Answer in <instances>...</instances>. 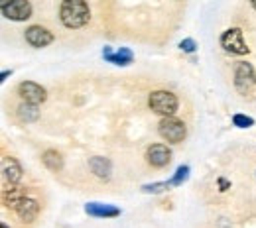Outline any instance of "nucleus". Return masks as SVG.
Returning <instances> with one entry per match:
<instances>
[{"label": "nucleus", "instance_id": "obj_1", "mask_svg": "<svg viewBox=\"0 0 256 228\" xmlns=\"http://www.w3.org/2000/svg\"><path fill=\"white\" fill-rule=\"evenodd\" d=\"M89 6L85 0H64L60 8V18L67 28H81L89 22Z\"/></svg>", "mask_w": 256, "mask_h": 228}, {"label": "nucleus", "instance_id": "obj_2", "mask_svg": "<svg viewBox=\"0 0 256 228\" xmlns=\"http://www.w3.org/2000/svg\"><path fill=\"white\" fill-rule=\"evenodd\" d=\"M150 108L162 116H172L178 110V98L168 91H156L150 95Z\"/></svg>", "mask_w": 256, "mask_h": 228}, {"label": "nucleus", "instance_id": "obj_3", "mask_svg": "<svg viewBox=\"0 0 256 228\" xmlns=\"http://www.w3.org/2000/svg\"><path fill=\"white\" fill-rule=\"evenodd\" d=\"M234 87L238 93L248 95L252 89H256V75L250 63H238L234 71Z\"/></svg>", "mask_w": 256, "mask_h": 228}, {"label": "nucleus", "instance_id": "obj_4", "mask_svg": "<svg viewBox=\"0 0 256 228\" xmlns=\"http://www.w3.org/2000/svg\"><path fill=\"white\" fill-rule=\"evenodd\" d=\"M160 136L164 140H168L170 144H180L186 138V126L182 120L166 116L160 122Z\"/></svg>", "mask_w": 256, "mask_h": 228}, {"label": "nucleus", "instance_id": "obj_5", "mask_svg": "<svg viewBox=\"0 0 256 228\" xmlns=\"http://www.w3.org/2000/svg\"><path fill=\"white\" fill-rule=\"evenodd\" d=\"M221 45H223L226 51L230 53H236V55H246L248 53V47L244 43V37H242V30L240 28H230L221 35Z\"/></svg>", "mask_w": 256, "mask_h": 228}, {"label": "nucleus", "instance_id": "obj_6", "mask_svg": "<svg viewBox=\"0 0 256 228\" xmlns=\"http://www.w3.org/2000/svg\"><path fill=\"white\" fill-rule=\"evenodd\" d=\"M2 14L8 20L24 22L32 16V4L28 0H10L6 6H2Z\"/></svg>", "mask_w": 256, "mask_h": 228}, {"label": "nucleus", "instance_id": "obj_7", "mask_svg": "<svg viewBox=\"0 0 256 228\" xmlns=\"http://www.w3.org/2000/svg\"><path fill=\"white\" fill-rule=\"evenodd\" d=\"M20 97L24 98L28 104H42L44 100H46V89L44 87H40L38 83H32V81H26V83H22L20 85Z\"/></svg>", "mask_w": 256, "mask_h": 228}, {"label": "nucleus", "instance_id": "obj_8", "mask_svg": "<svg viewBox=\"0 0 256 228\" xmlns=\"http://www.w3.org/2000/svg\"><path fill=\"white\" fill-rule=\"evenodd\" d=\"M26 41L32 47H46V45H50L54 41V35L46 28H42V26H32V28L26 30Z\"/></svg>", "mask_w": 256, "mask_h": 228}, {"label": "nucleus", "instance_id": "obj_9", "mask_svg": "<svg viewBox=\"0 0 256 228\" xmlns=\"http://www.w3.org/2000/svg\"><path fill=\"white\" fill-rule=\"evenodd\" d=\"M146 158H148V163H150V165H154V167H164V165H168L170 160H172V152H170L166 146H162V144H154V146L148 148Z\"/></svg>", "mask_w": 256, "mask_h": 228}, {"label": "nucleus", "instance_id": "obj_10", "mask_svg": "<svg viewBox=\"0 0 256 228\" xmlns=\"http://www.w3.org/2000/svg\"><path fill=\"white\" fill-rule=\"evenodd\" d=\"M102 57L108 63H114V65H130L132 59H134V53L128 47H120L118 51H112L110 47H104L102 49Z\"/></svg>", "mask_w": 256, "mask_h": 228}, {"label": "nucleus", "instance_id": "obj_11", "mask_svg": "<svg viewBox=\"0 0 256 228\" xmlns=\"http://www.w3.org/2000/svg\"><path fill=\"white\" fill-rule=\"evenodd\" d=\"M85 213L91 217H98V219H112L120 215V209L112 207V205H100V203H89L85 207Z\"/></svg>", "mask_w": 256, "mask_h": 228}, {"label": "nucleus", "instance_id": "obj_12", "mask_svg": "<svg viewBox=\"0 0 256 228\" xmlns=\"http://www.w3.org/2000/svg\"><path fill=\"white\" fill-rule=\"evenodd\" d=\"M16 213H18V217H20L22 221L32 223L34 219L38 217V213H40V205H38V201H32V199L26 197V199L16 207Z\"/></svg>", "mask_w": 256, "mask_h": 228}, {"label": "nucleus", "instance_id": "obj_13", "mask_svg": "<svg viewBox=\"0 0 256 228\" xmlns=\"http://www.w3.org/2000/svg\"><path fill=\"white\" fill-rule=\"evenodd\" d=\"M2 173H4V179L10 181V183H18L20 177H22V167L18 165L16 160L12 158H4L2 160Z\"/></svg>", "mask_w": 256, "mask_h": 228}, {"label": "nucleus", "instance_id": "obj_14", "mask_svg": "<svg viewBox=\"0 0 256 228\" xmlns=\"http://www.w3.org/2000/svg\"><path fill=\"white\" fill-rule=\"evenodd\" d=\"M2 199H4V205H6V207L16 209V207L26 199V191H24L22 187H10V189H4Z\"/></svg>", "mask_w": 256, "mask_h": 228}, {"label": "nucleus", "instance_id": "obj_15", "mask_svg": "<svg viewBox=\"0 0 256 228\" xmlns=\"http://www.w3.org/2000/svg\"><path fill=\"white\" fill-rule=\"evenodd\" d=\"M89 167L93 169V173H95L96 177H100V179H108L110 177V162L104 160V158H93L89 162Z\"/></svg>", "mask_w": 256, "mask_h": 228}, {"label": "nucleus", "instance_id": "obj_16", "mask_svg": "<svg viewBox=\"0 0 256 228\" xmlns=\"http://www.w3.org/2000/svg\"><path fill=\"white\" fill-rule=\"evenodd\" d=\"M42 162H44V165H46L48 169H52V171H60V169L64 167V158H62V154H58V152H54V150H48V152L42 156Z\"/></svg>", "mask_w": 256, "mask_h": 228}, {"label": "nucleus", "instance_id": "obj_17", "mask_svg": "<svg viewBox=\"0 0 256 228\" xmlns=\"http://www.w3.org/2000/svg\"><path fill=\"white\" fill-rule=\"evenodd\" d=\"M188 177H190V167H188V165H182V167H178V171H176V175L170 179V183H172V185H182Z\"/></svg>", "mask_w": 256, "mask_h": 228}, {"label": "nucleus", "instance_id": "obj_18", "mask_svg": "<svg viewBox=\"0 0 256 228\" xmlns=\"http://www.w3.org/2000/svg\"><path fill=\"white\" fill-rule=\"evenodd\" d=\"M20 116H22L24 120H28V122H30V120H36V118H38V108H36V104H28V102L22 104V106H20Z\"/></svg>", "mask_w": 256, "mask_h": 228}, {"label": "nucleus", "instance_id": "obj_19", "mask_svg": "<svg viewBox=\"0 0 256 228\" xmlns=\"http://www.w3.org/2000/svg\"><path fill=\"white\" fill-rule=\"evenodd\" d=\"M172 183L170 181H162V183H152V185H144L142 191L144 193H164L166 189H170Z\"/></svg>", "mask_w": 256, "mask_h": 228}, {"label": "nucleus", "instance_id": "obj_20", "mask_svg": "<svg viewBox=\"0 0 256 228\" xmlns=\"http://www.w3.org/2000/svg\"><path fill=\"white\" fill-rule=\"evenodd\" d=\"M232 124L238 126V128H250L254 124V120L250 116H244V114H234L232 116Z\"/></svg>", "mask_w": 256, "mask_h": 228}, {"label": "nucleus", "instance_id": "obj_21", "mask_svg": "<svg viewBox=\"0 0 256 228\" xmlns=\"http://www.w3.org/2000/svg\"><path fill=\"white\" fill-rule=\"evenodd\" d=\"M195 47H197V45H195V41H193L192 37H188V39H184V41L180 43V49H182V51H186V53H193V51H195Z\"/></svg>", "mask_w": 256, "mask_h": 228}, {"label": "nucleus", "instance_id": "obj_22", "mask_svg": "<svg viewBox=\"0 0 256 228\" xmlns=\"http://www.w3.org/2000/svg\"><path fill=\"white\" fill-rule=\"evenodd\" d=\"M219 185H221V191H226V187H228V183L224 179H219Z\"/></svg>", "mask_w": 256, "mask_h": 228}, {"label": "nucleus", "instance_id": "obj_23", "mask_svg": "<svg viewBox=\"0 0 256 228\" xmlns=\"http://www.w3.org/2000/svg\"><path fill=\"white\" fill-rule=\"evenodd\" d=\"M8 2H10V0H2V6H6V4H8Z\"/></svg>", "mask_w": 256, "mask_h": 228}, {"label": "nucleus", "instance_id": "obj_24", "mask_svg": "<svg viewBox=\"0 0 256 228\" xmlns=\"http://www.w3.org/2000/svg\"><path fill=\"white\" fill-rule=\"evenodd\" d=\"M250 4H252V6L256 8V0H250Z\"/></svg>", "mask_w": 256, "mask_h": 228}, {"label": "nucleus", "instance_id": "obj_25", "mask_svg": "<svg viewBox=\"0 0 256 228\" xmlns=\"http://www.w3.org/2000/svg\"><path fill=\"white\" fill-rule=\"evenodd\" d=\"M2 228H6V225H2Z\"/></svg>", "mask_w": 256, "mask_h": 228}]
</instances>
